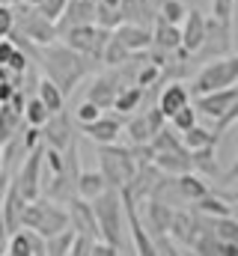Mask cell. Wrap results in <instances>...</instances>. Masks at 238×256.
Wrapping results in <instances>:
<instances>
[{"mask_svg": "<svg viewBox=\"0 0 238 256\" xmlns=\"http://www.w3.org/2000/svg\"><path fill=\"white\" fill-rule=\"evenodd\" d=\"M236 120H238V98H236V104H232V108H230V110H226V114H224V116H220L218 122H214V128H212V131L218 134V140H220V134H224L226 128L232 126Z\"/></svg>", "mask_w": 238, "mask_h": 256, "instance_id": "46", "label": "cell"}, {"mask_svg": "<svg viewBox=\"0 0 238 256\" xmlns=\"http://www.w3.org/2000/svg\"><path fill=\"white\" fill-rule=\"evenodd\" d=\"M92 256H119V248L116 244H110V242H96L92 244Z\"/></svg>", "mask_w": 238, "mask_h": 256, "instance_id": "49", "label": "cell"}, {"mask_svg": "<svg viewBox=\"0 0 238 256\" xmlns=\"http://www.w3.org/2000/svg\"><path fill=\"white\" fill-rule=\"evenodd\" d=\"M188 12H190V9H188L182 0H164V6H161V18L170 21V24H184Z\"/></svg>", "mask_w": 238, "mask_h": 256, "instance_id": "38", "label": "cell"}, {"mask_svg": "<svg viewBox=\"0 0 238 256\" xmlns=\"http://www.w3.org/2000/svg\"><path fill=\"white\" fill-rule=\"evenodd\" d=\"M236 84H238V54H230V57H218V60L202 66L194 78L190 92L194 96H208V92H218V90H230Z\"/></svg>", "mask_w": 238, "mask_h": 256, "instance_id": "4", "label": "cell"}, {"mask_svg": "<svg viewBox=\"0 0 238 256\" xmlns=\"http://www.w3.org/2000/svg\"><path fill=\"white\" fill-rule=\"evenodd\" d=\"M155 244H158V256H184V254H178L173 236H155Z\"/></svg>", "mask_w": 238, "mask_h": 256, "instance_id": "45", "label": "cell"}, {"mask_svg": "<svg viewBox=\"0 0 238 256\" xmlns=\"http://www.w3.org/2000/svg\"><path fill=\"white\" fill-rule=\"evenodd\" d=\"M15 51H18V45L12 39H3L0 42V66H9V60L15 57Z\"/></svg>", "mask_w": 238, "mask_h": 256, "instance_id": "48", "label": "cell"}, {"mask_svg": "<svg viewBox=\"0 0 238 256\" xmlns=\"http://www.w3.org/2000/svg\"><path fill=\"white\" fill-rule=\"evenodd\" d=\"M27 196L18 191V185L12 182L9 185V191H6V196H3V218H6V230H9V238L18 232V230H24V208H27Z\"/></svg>", "mask_w": 238, "mask_h": 256, "instance_id": "15", "label": "cell"}, {"mask_svg": "<svg viewBox=\"0 0 238 256\" xmlns=\"http://www.w3.org/2000/svg\"><path fill=\"white\" fill-rule=\"evenodd\" d=\"M212 9H214V21L224 24L230 30L232 24V9H236V0H212Z\"/></svg>", "mask_w": 238, "mask_h": 256, "instance_id": "41", "label": "cell"}, {"mask_svg": "<svg viewBox=\"0 0 238 256\" xmlns=\"http://www.w3.org/2000/svg\"><path fill=\"white\" fill-rule=\"evenodd\" d=\"M86 24H98V3H96V0H68L62 18L57 21L60 36H62L66 30L86 27Z\"/></svg>", "mask_w": 238, "mask_h": 256, "instance_id": "12", "label": "cell"}, {"mask_svg": "<svg viewBox=\"0 0 238 256\" xmlns=\"http://www.w3.org/2000/svg\"><path fill=\"white\" fill-rule=\"evenodd\" d=\"M15 30V9L0 3V39H9Z\"/></svg>", "mask_w": 238, "mask_h": 256, "instance_id": "44", "label": "cell"}, {"mask_svg": "<svg viewBox=\"0 0 238 256\" xmlns=\"http://www.w3.org/2000/svg\"><path fill=\"white\" fill-rule=\"evenodd\" d=\"M0 42H3V39H0Z\"/></svg>", "mask_w": 238, "mask_h": 256, "instance_id": "57", "label": "cell"}, {"mask_svg": "<svg viewBox=\"0 0 238 256\" xmlns=\"http://www.w3.org/2000/svg\"><path fill=\"white\" fill-rule=\"evenodd\" d=\"M188 152H196V149H208V146H218V134L212 128H202V126H194L190 131L182 134Z\"/></svg>", "mask_w": 238, "mask_h": 256, "instance_id": "32", "label": "cell"}, {"mask_svg": "<svg viewBox=\"0 0 238 256\" xmlns=\"http://www.w3.org/2000/svg\"><path fill=\"white\" fill-rule=\"evenodd\" d=\"M24 3H27V6H39L42 0H24Z\"/></svg>", "mask_w": 238, "mask_h": 256, "instance_id": "55", "label": "cell"}, {"mask_svg": "<svg viewBox=\"0 0 238 256\" xmlns=\"http://www.w3.org/2000/svg\"><path fill=\"white\" fill-rule=\"evenodd\" d=\"M110 36H114V30H108V27H102V24H86V27L66 30L60 39H62L68 48L80 51L84 57H90V60H98V63H102V57H104V48H108Z\"/></svg>", "mask_w": 238, "mask_h": 256, "instance_id": "7", "label": "cell"}, {"mask_svg": "<svg viewBox=\"0 0 238 256\" xmlns=\"http://www.w3.org/2000/svg\"><path fill=\"white\" fill-rule=\"evenodd\" d=\"M21 9H15V30L21 36H27L33 45L45 48V45H54L60 39V27L54 21H48L36 6H27V3H18Z\"/></svg>", "mask_w": 238, "mask_h": 256, "instance_id": "6", "label": "cell"}, {"mask_svg": "<svg viewBox=\"0 0 238 256\" xmlns=\"http://www.w3.org/2000/svg\"><path fill=\"white\" fill-rule=\"evenodd\" d=\"M54 116V110L39 98V96H33L30 102H27V110H24V120H27V126H36V128H42L48 120Z\"/></svg>", "mask_w": 238, "mask_h": 256, "instance_id": "34", "label": "cell"}, {"mask_svg": "<svg viewBox=\"0 0 238 256\" xmlns=\"http://www.w3.org/2000/svg\"><path fill=\"white\" fill-rule=\"evenodd\" d=\"M92 244H96V238L78 236L74 238V248H72V256H92Z\"/></svg>", "mask_w": 238, "mask_h": 256, "instance_id": "47", "label": "cell"}, {"mask_svg": "<svg viewBox=\"0 0 238 256\" xmlns=\"http://www.w3.org/2000/svg\"><path fill=\"white\" fill-rule=\"evenodd\" d=\"M161 173L167 176H184V173H194V161H190V152H155V161H152Z\"/></svg>", "mask_w": 238, "mask_h": 256, "instance_id": "25", "label": "cell"}, {"mask_svg": "<svg viewBox=\"0 0 238 256\" xmlns=\"http://www.w3.org/2000/svg\"><path fill=\"white\" fill-rule=\"evenodd\" d=\"M164 78V68L155 63H143L137 68V74H134V84L137 86H143V90H149V86H158V80Z\"/></svg>", "mask_w": 238, "mask_h": 256, "instance_id": "37", "label": "cell"}, {"mask_svg": "<svg viewBox=\"0 0 238 256\" xmlns=\"http://www.w3.org/2000/svg\"><path fill=\"white\" fill-rule=\"evenodd\" d=\"M218 146H208V149H196L190 152V161H194V170L206 179H214V182H224V170L218 164V155H214Z\"/></svg>", "mask_w": 238, "mask_h": 256, "instance_id": "26", "label": "cell"}, {"mask_svg": "<svg viewBox=\"0 0 238 256\" xmlns=\"http://www.w3.org/2000/svg\"><path fill=\"white\" fill-rule=\"evenodd\" d=\"M134 60V51L122 42V39H116V36H110V42H108V48H104V57H102V63L110 66V68H119V66L131 63Z\"/></svg>", "mask_w": 238, "mask_h": 256, "instance_id": "31", "label": "cell"}, {"mask_svg": "<svg viewBox=\"0 0 238 256\" xmlns=\"http://www.w3.org/2000/svg\"><path fill=\"white\" fill-rule=\"evenodd\" d=\"M176 220V212L164 200H146V226L152 236H170Z\"/></svg>", "mask_w": 238, "mask_h": 256, "instance_id": "17", "label": "cell"}, {"mask_svg": "<svg viewBox=\"0 0 238 256\" xmlns=\"http://www.w3.org/2000/svg\"><path fill=\"white\" fill-rule=\"evenodd\" d=\"M74 238H78V232L74 230H66V232L54 236V238H45V250H48V256H72Z\"/></svg>", "mask_w": 238, "mask_h": 256, "instance_id": "35", "label": "cell"}, {"mask_svg": "<svg viewBox=\"0 0 238 256\" xmlns=\"http://www.w3.org/2000/svg\"><path fill=\"white\" fill-rule=\"evenodd\" d=\"M152 48H158L164 54H178L182 51V27L158 18L152 27Z\"/></svg>", "mask_w": 238, "mask_h": 256, "instance_id": "20", "label": "cell"}, {"mask_svg": "<svg viewBox=\"0 0 238 256\" xmlns=\"http://www.w3.org/2000/svg\"><path fill=\"white\" fill-rule=\"evenodd\" d=\"M42 170H45V143L39 149H33L21 161V167L15 170V176H12V182L18 185V191L24 194L27 200H39L42 196Z\"/></svg>", "mask_w": 238, "mask_h": 256, "instance_id": "8", "label": "cell"}, {"mask_svg": "<svg viewBox=\"0 0 238 256\" xmlns=\"http://www.w3.org/2000/svg\"><path fill=\"white\" fill-rule=\"evenodd\" d=\"M80 131L96 143V146H110L119 143V131H122V114L119 116H102L90 126H80Z\"/></svg>", "mask_w": 238, "mask_h": 256, "instance_id": "18", "label": "cell"}, {"mask_svg": "<svg viewBox=\"0 0 238 256\" xmlns=\"http://www.w3.org/2000/svg\"><path fill=\"white\" fill-rule=\"evenodd\" d=\"M27 102H30V98L24 96V90H15V96H12V102H9V104H12L15 110H21V114H24V110H27Z\"/></svg>", "mask_w": 238, "mask_h": 256, "instance_id": "50", "label": "cell"}, {"mask_svg": "<svg viewBox=\"0 0 238 256\" xmlns=\"http://www.w3.org/2000/svg\"><path fill=\"white\" fill-rule=\"evenodd\" d=\"M236 179H238V155H236V161H232V167L224 170V185H230V182H236Z\"/></svg>", "mask_w": 238, "mask_h": 256, "instance_id": "51", "label": "cell"}, {"mask_svg": "<svg viewBox=\"0 0 238 256\" xmlns=\"http://www.w3.org/2000/svg\"><path fill=\"white\" fill-rule=\"evenodd\" d=\"M125 86L119 84V74H98L92 84H90V90H86V98L90 102H96L98 108H114L119 98V92H122Z\"/></svg>", "mask_w": 238, "mask_h": 256, "instance_id": "16", "label": "cell"}, {"mask_svg": "<svg viewBox=\"0 0 238 256\" xmlns=\"http://www.w3.org/2000/svg\"><path fill=\"white\" fill-rule=\"evenodd\" d=\"M164 122H167L164 110L161 108H149V110H143V114H137V116H131L125 122V134H128L131 146H146V143L155 140L158 131H164Z\"/></svg>", "mask_w": 238, "mask_h": 256, "instance_id": "9", "label": "cell"}, {"mask_svg": "<svg viewBox=\"0 0 238 256\" xmlns=\"http://www.w3.org/2000/svg\"><path fill=\"white\" fill-rule=\"evenodd\" d=\"M24 114L21 110H15L9 102L6 104H0V146H6L12 137H18L21 131H24Z\"/></svg>", "mask_w": 238, "mask_h": 256, "instance_id": "27", "label": "cell"}, {"mask_svg": "<svg viewBox=\"0 0 238 256\" xmlns=\"http://www.w3.org/2000/svg\"><path fill=\"white\" fill-rule=\"evenodd\" d=\"M194 212H200V214H208V218H230L232 214V206H230V200L224 196V194H206L202 200H196L194 202Z\"/></svg>", "mask_w": 238, "mask_h": 256, "instance_id": "29", "label": "cell"}, {"mask_svg": "<svg viewBox=\"0 0 238 256\" xmlns=\"http://www.w3.org/2000/svg\"><path fill=\"white\" fill-rule=\"evenodd\" d=\"M196 114H200V110H196L194 104H188V108H182V110H178L170 122H173V128H176L178 134H184V131H190V128L196 126Z\"/></svg>", "mask_w": 238, "mask_h": 256, "instance_id": "40", "label": "cell"}, {"mask_svg": "<svg viewBox=\"0 0 238 256\" xmlns=\"http://www.w3.org/2000/svg\"><path fill=\"white\" fill-rule=\"evenodd\" d=\"M238 98V86H230V90H218V92H208V96H196V102H194V108L202 114V116H208V120H220L232 104H236Z\"/></svg>", "mask_w": 238, "mask_h": 256, "instance_id": "13", "label": "cell"}, {"mask_svg": "<svg viewBox=\"0 0 238 256\" xmlns=\"http://www.w3.org/2000/svg\"><path fill=\"white\" fill-rule=\"evenodd\" d=\"M104 191H110V185H108V179H104L102 170H84V173H80L78 196H84V200H96V196H102Z\"/></svg>", "mask_w": 238, "mask_h": 256, "instance_id": "28", "label": "cell"}, {"mask_svg": "<svg viewBox=\"0 0 238 256\" xmlns=\"http://www.w3.org/2000/svg\"><path fill=\"white\" fill-rule=\"evenodd\" d=\"M66 6H68V0H42L36 9H39L48 21H54V24H57L60 18H62V12H66Z\"/></svg>", "mask_w": 238, "mask_h": 256, "instance_id": "42", "label": "cell"}, {"mask_svg": "<svg viewBox=\"0 0 238 256\" xmlns=\"http://www.w3.org/2000/svg\"><path fill=\"white\" fill-rule=\"evenodd\" d=\"M39 63L45 68V78H51L66 96L74 92V86L96 68V60L84 57L80 51L68 48L66 42H62V45H60V42L45 45V48L39 51Z\"/></svg>", "mask_w": 238, "mask_h": 256, "instance_id": "1", "label": "cell"}, {"mask_svg": "<svg viewBox=\"0 0 238 256\" xmlns=\"http://www.w3.org/2000/svg\"><path fill=\"white\" fill-rule=\"evenodd\" d=\"M206 42H208V18L200 9H190L184 24H182V51L196 54L206 48Z\"/></svg>", "mask_w": 238, "mask_h": 256, "instance_id": "11", "label": "cell"}, {"mask_svg": "<svg viewBox=\"0 0 238 256\" xmlns=\"http://www.w3.org/2000/svg\"><path fill=\"white\" fill-rule=\"evenodd\" d=\"M98 170L104 173V179L114 191H125L134 182V176L140 170V161L134 158L131 149L110 143V146H98Z\"/></svg>", "mask_w": 238, "mask_h": 256, "instance_id": "3", "label": "cell"}, {"mask_svg": "<svg viewBox=\"0 0 238 256\" xmlns=\"http://www.w3.org/2000/svg\"><path fill=\"white\" fill-rule=\"evenodd\" d=\"M0 173H6V155H3V146H0ZM12 173V170H9Z\"/></svg>", "mask_w": 238, "mask_h": 256, "instance_id": "52", "label": "cell"}, {"mask_svg": "<svg viewBox=\"0 0 238 256\" xmlns=\"http://www.w3.org/2000/svg\"><path fill=\"white\" fill-rule=\"evenodd\" d=\"M24 230H33L42 238H54L60 232L72 230V214L68 208H62V202L39 196V200H30L24 208Z\"/></svg>", "mask_w": 238, "mask_h": 256, "instance_id": "2", "label": "cell"}, {"mask_svg": "<svg viewBox=\"0 0 238 256\" xmlns=\"http://www.w3.org/2000/svg\"><path fill=\"white\" fill-rule=\"evenodd\" d=\"M102 110H104V108H98L96 102H90V98H86V102H80V104H78L74 120H78V126H90V122H96V120H102V116H104Z\"/></svg>", "mask_w": 238, "mask_h": 256, "instance_id": "39", "label": "cell"}, {"mask_svg": "<svg viewBox=\"0 0 238 256\" xmlns=\"http://www.w3.org/2000/svg\"><path fill=\"white\" fill-rule=\"evenodd\" d=\"M152 149H155V152H188V146H184L182 134H173V131H167V128L155 134Z\"/></svg>", "mask_w": 238, "mask_h": 256, "instance_id": "36", "label": "cell"}, {"mask_svg": "<svg viewBox=\"0 0 238 256\" xmlns=\"http://www.w3.org/2000/svg\"><path fill=\"white\" fill-rule=\"evenodd\" d=\"M114 36L122 39L134 54H143V51H149V48H152V30H149L146 24L125 21V24H119L116 30H114Z\"/></svg>", "mask_w": 238, "mask_h": 256, "instance_id": "19", "label": "cell"}, {"mask_svg": "<svg viewBox=\"0 0 238 256\" xmlns=\"http://www.w3.org/2000/svg\"><path fill=\"white\" fill-rule=\"evenodd\" d=\"M45 248V238L33 230H18L9 244H6V256H36L39 250Z\"/></svg>", "mask_w": 238, "mask_h": 256, "instance_id": "24", "label": "cell"}, {"mask_svg": "<svg viewBox=\"0 0 238 256\" xmlns=\"http://www.w3.org/2000/svg\"><path fill=\"white\" fill-rule=\"evenodd\" d=\"M68 214H72V230L78 236H86V238H102V230H98V218H96V208H92V200H84V196H74L66 202Z\"/></svg>", "mask_w": 238, "mask_h": 256, "instance_id": "10", "label": "cell"}, {"mask_svg": "<svg viewBox=\"0 0 238 256\" xmlns=\"http://www.w3.org/2000/svg\"><path fill=\"white\" fill-rule=\"evenodd\" d=\"M96 218H98V230H102V242H110L122 250V218H125V200L122 191H104L102 196L92 200Z\"/></svg>", "mask_w": 238, "mask_h": 256, "instance_id": "5", "label": "cell"}, {"mask_svg": "<svg viewBox=\"0 0 238 256\" xmlns=\"http://www.w3.org/2000/svg\"><path fill=\"white\" fill-rule=\"evenodd\" d=\"M42 140H45L48 146H54V149H68V146L78 140V134H74V128H72V120L60 110V114H54V116L42 126Z\"/></svg>", "mask_w": 238, "mask_h": 256, "instance_id": "14", "label": "cell"}, {"mask_svg": "<svg viewBox=\"0 0 238 256\" xmlns=\"http://www.w3.org/2000/svg\"><path fill=\"white\" fill-rule=\"evenodd\" d=\"M36 96H39V98H42V102H45V104H48L54 114H60V110H62L66 92L60 90L51 78H39V80H36Z\"/></svg>", "mask_w": 238, "mask_h": 256, "instance_id": "30", "label": "cell"}, {"mask_svg": "<svg viewBox=\"0 0 238 256\" xmlns=\"http://www.w3.org/2000/svg\"><path fill=\"white\" fill-rule=\"evenodd\" d=\"M224 196H226L230 202H238V188H236V191H230V194H224Z\"/></svg>", "mask_w": 238, "mask_h": 256, "instance_id": "53", "label": "cell"}, {"mask_svg": "<svg viewBox=\"0 0 238 256\" xmlns=\"http://www.w3.org/2000/svg\"><path fill=\"white\" fill-rule=\"evenodd\" d=\"M173 188H176V196H178V200H188L190 206H194L196 200H202L206 194H212L208 182H206V176H200V173L173 176Z\"/></svg>", "mask_w": 238, "mask_h": 256, "instance_id": "21", "label": "cell"}, {"mask_svg": "<svg viewBox=\"0 0 238 256\" xmlns=\"http://www.w3.org/2000/svg\"><path fill=\"white\" fill-rule=\"evenodd\" d=\"M196 256H238V244H230V242H220L214 232H208L202 226V232L196 236L194 248H190Z\"/></svg>", "mask_w": 238, "mask_h": 256, "instance_id": "23", "label": "cell"}, {"mask_svg": "<svg viewBox=\"0 0 238 256\" xmlns=\"http://www.w3.org/2000/svg\"><path fill=\"white\" fill-rule=\"evenodd\" d=\"M15 90H18V86L12 84V68H9V66H0V104L12 102Z\"/></svg>", "mask_w": 238, "mask_h": 256, "instance_id": "43", "label": "cell"}, {"mask_svg": "<svg viewBox=\"0 0 238 256\" xmlns=\"http://www.w3.org/2000/svg\"><path fill=\"white\" fill-rule=\"evenodd\" d=\"M146 92H149V90H143V86H137V84H134V86H125V90L119 92V98H116V104H114V108H116L122 116H125V114H131V110H140V104H143Z\"/></svg>", "mask_w": 238, "mask_h": 256, "instance_id": "33", "label": "cell"}, {"mask_svg": "<svg viewBox=\"0 0 238 256\" xmlns=\"http://www.w3.org/2000/svg\"><path fill=\"white\" fill-rule=\"evenodd\" d=\"M3 6H18V3H24V0H0Z\"/></svg>", "mask_w": 238, "mask_h": 256, "instance_id": "54", "label": "cell"}, {"mask_svg": "<svg viewBox=\"0 0 238 256\" xmlns=\"http://www.w3.org/2000/svg\"><path fill=\"white\" fill-rule=\"evenodd\" d=\"M0 256H6V248H0Z\"/></svg>", "mask_w": 238, "mask_h": 256, "instance_id": "56", "label": "cell"}, {"mask_svg": "<svg viewBox=\"0 0 238 256\" xmlns=\"http://www.w3.org/2000/svg\"><path fill=\"white\" fill-rule=\"evenodd\" d=\"M190 104V92H188V86L184 84H178V80H173V84H167L164 90H161V98H158V108L164 110V116L167 120H173L182 108H188Z\"/></svg>", "mask_w": 238, "mask_h": 256, "instance_id": "22", "label": "cell"}]
</instances>
